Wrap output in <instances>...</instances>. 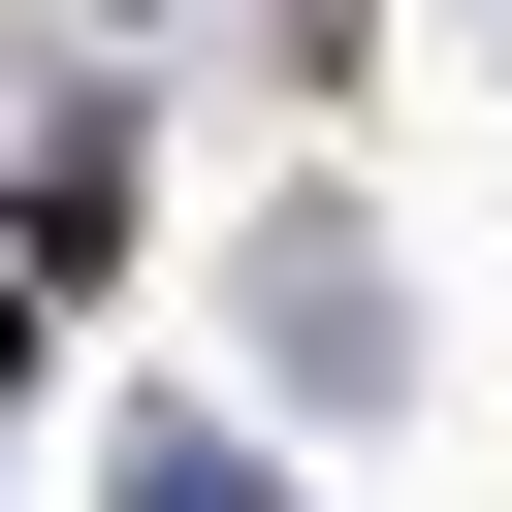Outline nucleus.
Instances as JSON below:
<instances>
[{"label":"nucleus","instance_id":"f257e3e1","mask_svg":"<svg viewBox=\"0 0 512 512\" xmlns=\"http://www.w3.org/2000/svg\"><path fill=\"white\" fill-rule=\"evenodd\" d=\"M128 512H256V480H224V448H160V480H128Z\"/></svg>","mask_w":512,"mask_h":512}]
</instances>
